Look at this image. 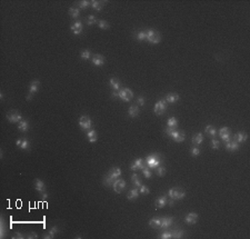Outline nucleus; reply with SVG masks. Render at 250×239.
<instances>
[{"instance_id":"1","label":"nucleus","mask_w":250,"mask_h":239,"mask_svg":"<svg viewBox=\"0 0 250 239\" xmlns=\"http://www.w3.org/2000/svg\"><path fill=\"white\" fill-rule=\"evenodd\" d=\"M121 169L119 167H114L111 168L109 171H108V174L105 176V178H103V184H105V186H108V187H112V185H114V182L117 180L120 176H121Z\"/></svg>"},{"instance_id":"2","label":"nucleus","mask_w":250,"mask_h":239,"mask_svg":"<svg viewBox=\"0 0 250 239\" xmlns=\"http://www.w3.org/2000/svg\"><path fill=\"white\" fill-rule=\"evenodd\" d=\"M144 165L150 169H156L161 165V157L159 154H150L146 157Z\"/></svg>"},{"instance_id":"3","label":"nucleus","mask_w":250,"mask_h":239,"mask_svg":"<svg viewBox=\"0 0 250 239\" xmlns=\"http://www.w3.org/2000/svg\"><path fill=\"white\" fill-rule=\"evenodd\" d=\"M168 195L174 200H181V199L186 197V191H185V189L180 188V187H174V188L169 189Z\"/></svg>"},{"instance_id":"4","label":"nucleus","mask_w":250,"mask_h":239,"mask_svg":"<svg viewBox=\"0 0 250 239\" xmlns=\"http://www.w3.org/2000/svg\"><path fill=\"white\" fill-rule=\"evenodd\" d=\"M146 36H147V41H149L152 45H158L161 41V34L155 29L146 30Z\"/></svg>"},{"instance_id":"5","label":"nucleus","mask_w":250,"mask_h":239,"mask_svg":"<svg viewBox=\"0 0 250 239\" xmlns=\"http://www.w3.org/2000/svg\"><path fill=\"white\" fill-rule=\"evenodd\" d=\"M167 107H168V103H167L165 99H161V100H158L155 105V108H153V111L157 116H161V115L165 114V111L167 110Z\"/></svg>"},{"instance_id":"6","label":"nucleus","mask_w":250,"mask_h":239,"mask_svg":"<svg viewBox=\"0 0 250 239\" xmlns=\"http://www.w3.org/2000/svg\"><path fill=\"white\" fill-rule=\"evenodd\" d=\"M118 98H120L124 101H130L133 98V92L130 88H124L118 91Z\"/></svg>"},{"instance_id":"7","label":"nucleus","mask_w":250,"mask_h":239,"mask_svg":"<svg viewBox=\"0 0 250 239\" xmlns=\"http://www.w3.org/2000/svg\"><path fill=\"white\" fill-rule=\"evenodd\" d=\"M6 117H7L8 120L10 122H12V124H15V122H20L22 120V116H21V114H20L18 110H11L10 112H8V114L6 115Z\"/></svg>"},{"instance_id":"8","label":"nucleus","mask_w":250,"mask_h":239,"mask_svg":"<svg viewBox=\"0 0 250 239\" xmlns=\"http://www.w3.org/2000/svg\"><path fill=\"white\" fill-rule=\"evenodd\" d=\"M79 126L80 128L82 130H89L91 128V126H92V121H91L90 117H88V116H81V117L79 118Z\"/></svg>"},{"instance_id":"9","label":"nucleus","mask_w":250,"mask_h":239,"mask_svg":"<svg viewBox=\"0 0 250 239\" xmlns=\"http://www.w3.org/2000/svg\"><path fill=\"white\" fill-rule=\"evenodd\" d=\"M219 136L220 138L225 141V142H229L231 140V131L228 127H222L219 130Z\"/></svg>"},{"instance_id":"10","label":"nucleus","mask_w":250,"mask_h":239,"mask_svg":"<svg viewBox=\"0 0 250 239\" xmlns=\"http://www.w3.org/2000/svg\"><path fill=\"white\" fill-rule=\"evenodd\" d=\"M112 188H114V190L117 193V194H120L122 190L126 188V181L124 180V179H119L118 178L116 181L114 182V185H112Z\"/></svg>"},{"instance_id":"11","label":"nucleus","mask_w":250,"mask_h":239,"mask_svg":"<svg viewBox=\"0 0 250 239\" xmlns=\"http://www.w3.org/2000/svg\"><path fill=\"white\" fill-rule=\"evenodd\" d=\"M198 218H199L198 214L191 211V213H189L188 215H186V217H185V223L188 225H195V224H197Z\"/></svg>"},{"instance_id":"12","label":"nucleus","mask_w":250,"mask_h":239,"mask_svg":"<svg viewBox=\"0 0 250 239\" xmlns=\"http://www.w3.org/2000/svg\"><path fill=\"white\" fill-rule=\"evenodd\" d=\"M144 166H146V165H144V159H141V158H137V159L135 160L132 163H131V166H130V169H131L132 171L142 170Z\"/></svg>"},{"instance_id":"13","label":"nucleus","mask_w":250,"mask_h":239,"mask_svg":"<svg viewBox=\"0 0 250 239\" xmlns=\"http://www.w3.org/2000/svg\"><path fill=\"white\" fill-rule=\"evenodd\" d=\"M34 189L37 190L39 194L42 195V194H45L46 193V185L41 179H34Z\"/></svg>"},{"instance_id":"14","label":"nucleus","mask_w":250,"mask_h":239,"mask_svg":"<svg viewBox=\"0 0 250 239\" xmlns=\"http://www.w3.org/2000/svg\"><path fill=\"white\" fill-rule=\"evenodd\" d=\"M70 29H71L72 34H76V36H78V34H80L81 32H82L83 30V25L81 21H79V20H77L76 22L73 23V25H71V27H70Z\"/></svg>"},{"instance_id":"15","label":"nucleus","mask_w":250,"mask_h":239,"mask_svg":"<svg viewBox=\"0 0 250 239\" xmlns=\"http://www.w3.org/2000/svg\"><path fill=\"white\" fill-rule=\"evenodd\" d=\"M231 139L234 141H236V142H238V144H243V142L247 141V139H248V135H247L246 133H243V131H240V133H236Z\"/></svg>"},{"instance_id":"16","label":"nucleus","mask_w":250,"mask_h":239,"mask_svg":"<svg viewBox=\"0 0 250 239\" xmlns=\"http://www.w3.org/2000/svg\"><path fill=\"white\" fill-rule=\"evenodd\" d=\"M91 61L97 67H101V66L105 65V57L101 56V55H94L92 58H91Z\"/></svg>"},{"instance_id":"17","label":"nucleus","mask_w":250,"mask_h":239,"mask_svg":"<svg viewBox=\"0 0 250 239\" xmlns=\"http://www.w3.org/2000/svg\"><path fill=\"white\" fill-rule=\"evenodd\" d=\"M174 223V217H161V226L160 228L167 229L169 228Z\"/></svg>"},{"instance_id":"18","label":"nucleus","mask_w":250,"mask_h":239,"mask_svg":"<svg viewBox=\"0 0 250 239\" xmlns=\"http://www.w3.org/2000/svg\"><path fill=\"white\" fill-rule=\"evenodd\" d=\"M58 232H59V229H58V227L57 226H53V227H51L48 230V232L42 238L43 239H53L55 237H56V235H57Z\"/></svg>"},{"instance_id":"19","label":"nucleus","mask_w":250,"mask_h":239,"mask_svg":"<svg viewBox=\"0 0 250 239\" xmlns=\"http://www.w3.org/2000/svg\"><path fill=\"white\" fill-rule=\"evenodd\" d=\"M167 204H168V198H167L166 196L158 197L155 200V206L157 208H163V207H166Z\"/></svg>"},{"instance_id":"20","label":"nucleus","mask_w":250,"mask_h":239,"mask_svg":"<svg viewBox=\"0 0 250 239\" xmlns=\"http://www.w3.org/2000/svg\"><path fill=\"white\" fill-rule=\"evenodd\" d=\"M239 145L240 144H238V142H236V141H234L232 139H231L229 142H226V149L230 152H235V151H237L239 148H240V147H239Z\"/></svg>"},{"instance_id":"21","label":"nucleus","mask_w":250,"mask_h":239,"mask_svg":"<svg viewBox=\"0 0 250 239\" xmlns=\"http://www.w3.org/2000/svg\"><path fill=\"white\" fill-rule=\"evenodd\" d=\"M179 99H180V97H179V95H177L176 92H169V94L166 96L165 100H166L168 103H176Z\"/></svg>"},{"instance_id":"22","label":"nucleus","mask_w":250,"mask_h":239,"mask_svg":"<svg viewBox=\"0 0 250 239\" xmlns=\"http://www.w3.org/2000/svg\"><path fill=\"white\" fill-rule=\"evenodd\" d=\"M39 87H40V81L39 80H32L30 82V86H29V94H31V95L36 94L39 90Z\"/></svg>"},{"instance_id":"23","label":"nucleus","mask_w":250,"mask_h":239,"mask_svg":"<svg viewBox=\"0 0 250 239\" xmlns=\"http://www.w3.org/2000/svg\"><path fill=\"white\" fill-rule=\"evenodd\" d=\"M149 226L155 229H158L161 226V217H153L149 220Z\"/></svg>"},{"instance_id":"24","label":"nucleus","mask_w":250,"mask_h":239,"mask_svg":"<svg viewBox=\"0 0 250 239\" xmlns=\"http://www.w3.org/2000/svg\"><path fill=\"white\" fill-rule=\"evenodd\" d=\"M191 141H192L193 146H199V145H201L202 144V141H204V135L201 133H196V135H193Z\"/></svg>"},{"instance_id":"25","label":"nucleus","mask_w":250,"mask_h":239,"mask_svg":"<svg viewBox=\"0 0 250 239\" xmlns=\"http://www.w3.org/2000/svg\"><path fill=\"white\" fill-rule=\"evenodd\" d=\"M139 112H140V110H139V107L137 106V105H132V106L129 107V109H128V115H129V117L136 118L137 116L139 115Z\"/></svg>"},{"instance_id":"26","label":"nucleus","mask_w":250,"mask_h":239,"mask_svg":"<svg viewBox=\"0 0 250 239\" xmlns=\"http://www.w3.org/2000/svg\"><path fill=\"white\" fill-rule=\"evenodd\" d=\"M87 136H88V141L90 142V144H94V142H96V141L98 140V135H97V131L96 130H89L87 133Z\"/></svg>"},{"instance_id":"27","label":"nucleus","mask_w":250,"mask_h":239,"mask_svg":"<svg viewBox=\"0 0 250 239\" xmlns=\"http://www.w3.org/2000/svg\"><path fill=\"white\" fill-rule=\"evenodd\" d=\"M167 127H169L171 129H177L178 128V120L176 117H170L168 119V122H167Z\"/></svg>"},{"instance_id":"28","label":"nucleus","mask_w":250,"mask_h":239,"mask_svg":"<svg viewBox=\"0 0 250 239\" xmlns=\"http://www.w3.org/2000/svg\"><path fill=\"white\" fill-rule=\"evenodd\" d=\"M138 197H139V189H137V188L131 189L128 193V195H127L128 200H133V199H137Z\"/></svg>"},{"instance_id":"29","label":"nucleus","mask_w":250,"mask_h":239,"mask_svg":"<svg viewBox=\"0 0 250 239\" xmlns=\"http://www.w3.org/2000/svg\"><path fill=\"white\" fill-rule=\"evenodd\" d=\"M18 130L21 131V133H26L29 130V122L26 121V120H21V121L18 124Z\"/></svg>"},{"instance_id":"30","label":"nucleus","mask_w":250,"mask_h":239,"mask_svg":"<svg viewBox=\"0 0 250 239\" xmlns=\"http://www.w3.org/2000/svg\"><path fill=\"white\" fill-rule=\"evenodd\" d=\"M205 131H206V133H207L208 136H210V137H216V135H217L216 128H215V126H212V125L206 126Z\"/></svg>"},{"instance_id":"31","label":"nucleus","mask_w":250,"mask_h":239,"mask_svg":"<svg viewBox=\"0 0 250 239\" xmlns=\"http://www.w3.org/2000/svg\"><path fill=\"white\" fill-rule=\"evenodd\" d=\"M69 16L71 18H78L80 16V9L77 7H70L69 8Z\"/></svg>"},{"instance_id":"32","label":"nucleus","mask_w":250,"mask_h":239,"mask_svg":"<svg viewBox=\"0 0 250 239\" xmlns=\"http://www.w3.org/2000/svg\"><path fill=\"white\" fill-rule=\"evenodd\" d=\"M90 7L92 8V9H95L96 11H101V10H103V2H100V1L94 0V1H91Z\"/></svg>"},{"instance_id":"33","label":"nucleus","mask_w":250,"mask_h":239,"mask_svg":"<svg viewBox=\"0 0 250 239\" xmlns=\"http://www.w3.org/2000/svg\"><path fill=\"white\" fill-rule=\"evenodd\" d=\"M171 234H172V238L174 239H180L185 236V232L182 229H174L171 232Z\"/></svg>"},{"instance_id":"34","label":"nucleus","mask_w":250,"mask_h":239,"mask_svg":"<svg viewBox=\"0 0 250 239\" xmlns=\"http://www.w3.org/2000/svg\"><path fill=\"white\" fill-rule=\"evenodd\" d=\"M109 85L111 86L112 89H115V90H118V89L120 88V81H119L117 78H111V79L109 80Z\"/></svg>"},{"instance_id":"35","label":"nucleus","mask_w":250,"mask_h":239,"mask_svg":"<svg viewBox=\"0 0 250 239\" xmlns=\"http://www.w3.org/2000/svg\"><path fill=\"white\" fill-rule=\"evenodd\" d=\"M131 181H132V184L136 187H140L142 185L141 184V179L139 178V176L137 174H132V176H131Z\"/></svg>"},{"instance_id":"36","label":"nucleus","mask_w":250,"mask_h":239,"mask_svg":"<svg viewBox=\"0 0 250 239\" xmlns=\"http://www.w3.org/2000/svg\"><path fill=\"white\" fill-rule=\"evenodd\" d=\"M141 172H142V175H144V178H147V179H150V178H151V176H152L151 169H150V168H148L147 166H144V169L141 170Z\"/></svg>"},{"instance_id":"37","label":"nucleus","mask_w":250,"mask_h":239,"mask_svg":"<svg viewBox=\"0 0 250 239\" xmlns=\"http://www.w3.org/2000/svg\"><path fill=\"white\" fill-rule=\"evenodd\" d=\"M98 26L100 29H103V30H106V29H109L110 28V25L108 23V21H106V20H98Z\"/></svg>"},{"instance_id":"38","label":"nucleus","mask_w":250,"mask_h":239,"mask_svg":"<svg viewBox=\"0 0 250 239\" xmlns=\"http://www.w3.org/2000/svg\"><path fill=\"white\" fill-rule=\"evenodd\" d=\"M156 174H157V176H159V177H163L166 175V168L160 165L159 167L156 168Z\"/></svg>"},{"instance_id":"39","label":"nucleus","mask_w":250,"mask_h":239,"mask_svg":"<svg viewBox=\"0 0 250 239\" xmlns=\"http://www.w3.org/2000/svg\"><path fill=\"white\" fill-rule=\"evenodd\" d=\"M90 56H91V53L88 49L82 50L81 53H80V57H81V59H83V60H88V59H90Z\"/></svg>"},{"instance_id":"40","label":"nucleus","mask_w":250,"mask_h":239,"mask_svg":"<svg viewBox=\"0 0 250 239\" xmlns=\"http://www.w3.org/2000/svg\"><path fill=\"white\" fill-rule=\"evenodd\" d=\"M87 23L89 25V26H92V25H95V23H98V19H97V17L94 16V15H90L87 18Z\"/></svg>"},{"instance_id":"41","label":"nucleus","mask_w":250,"mask_h":239,"mask_svg":"<svg viewBox=\"0 0 250 239\" xmlns=\"http://www.w3.org/2000/svg\"><path fill=\"white\" fill-rule=\"evenodd\" d=\"M136 38L139 40V41H144V40H147V36H146V31H139L137 32Z\"/></svg>"},{"instance_id":"42","label":"nucleus","mask_w":250,"mask_h":239,"mask_svg":"<svg viewBox=\"0 0 250 239\" xmlns=\"http://www.w3.org/2000/svg\"><path fill=\"white\" fill-rule=\"evenodd\" d=\"M29 147H30V142H29V140H28V139H22V142H21L19 148L22 149V150H27V149H29Z\"/></svg>"},{"instance_id":"43","label":"nucleus","mask_w":250,"mask_h":239,"mask_svg":"<svg viewBox=\"0 0 250 239\" xmlns=\"http://www.w3.org/2000/svg\"><path fill=\"white\" fill-rule=\"evenodd\" d=\"M158 238L170 239V238H172V234H171V232H161L159 236H158Z\"/></svg>"},{"instance_id":"44","label":"nucleus","mask_w":250,"mask_h":239,"mask_svg":"<svg viewBox=\"0 0 250 239\" xmlns=\"http://www.w3.org/2000/svg\"><path fill=\"white\" fill-rule=\"evenodd\" d=\"M139 188H140V189H139V194H142V195H149L150 194V189H149L146 185H141Z\"/></svg>"},{"instance_id":"45","label":"nucleus","mask_w":250,"mask_h":239,"mask_svg":"<svg viewBox=\"0 0 250 239\" xmlns=\"http://www.w3.org/2000/svg\"><path fill=\"white\" fill-rule=\"evenodd\" d=\"M210 145H211V148H212V149H219V147H220V141L218 140V139H216V138H212V139H211V142H210Z\"/></svg>"},{"instance_id":"46","label":"nucleus","mask_w":250,"mask_h":239,"mask_svg":"<svg viewBox=\"0 0 250 239\" xmlns=\"http://www.w3.org/2000/svg\"><path fill=\"white\" fill-rule=\"evenodd\" d=\"M91 1H88V0H82L79 2V9H87L89 6H90Z\"/></svg>"},{"instance_id":"47","label":"nucleus","mask_w":250,"mask_h":239,"mask_svg":"<svg viewBox=\"0 0 250 239\" xmlns=\"http://www.w3.org/2000/svg\"><path fill=\"white\" fill-rule=\"evenodd\" d=\"M185 139H186V135H185V133H183L182 130H179V135H178V138H177L176 142H182V141H185Z\"/></svg>"},{"instance_id":"48","label":"nucleus","mask_w":250,"mask_h":239,"mask_svg":"<svg viewBox=\"0 0 250 239\" xmlns=\"http://www.w3.org/2000/svg\"><path fill=\"white\" fill-rule=\"evenodd\" d=\"M4 234H6V224H4V220L1 218V229H0V237L4 238Z\"/></svg>"},{"instance_id":"49","label":"nucleus","mask_w":250,"mask_h":239,"mask_svg":"<svg viewBox=\"0 0 250 239\" xmlns=\"http://www.w3.org/2000/svg\"><path fill=\"white\" fill-rule=\"evenodd\" d=\"M199 155H200V149L198 148L197 146L192 147V148H191V156H192V157H198Z\"/></svg>"},{"instance_id":"50","label":"nucleus","mask_w":250,"mask_h":239,"mask_svg":"<svg viewBox=\"0 0 250 239\" xmlns=\"http://www.w3.org/2000/svg\"><path fill=\"white\" fill-rule=\"evenodd\" d=\"M137 103H138L139 106H144V103H146V99H144V97H138V98H137Z\"/></svg>"},{"instance_id":"51","label":"nucleus","mask_w":250,"mask_h":239,"mask_svg":"<svg viewBox=\"0 0 250 239\" xmlns=\"http://www.w3.org/2000/svg\"><path fill=\"white\" fill-rule=\"evenodd\" d=\"M12 239H18V238H20V239H23L25 238V236L22 235V234H20V232H17L15 236H12L11 237Z\"/></svg>"},{"instance_id":"52","label":"nucleus","mask_w":250,"mask_h":239,"mask_svg":"<svg viewBox=\"0 0 250 239\" xmlns=\"http://www.w3.org/2000/svg\"><path fill=\"white\" fill-rule=\"evenodd\" d=\"M28 238H29V239H36V238H38V234H37V232H31L30 235H28Z\"/></svg>"},{"instance_id":"53","label":"nucleus","mask_w":250,"mask_h":239,"mask_svg":"<svg viewBox=\"0 0 250 239\" xmlns=\"http://www.w3.org/2000/svg\"><path fill=\"white\" fill-rule=\"evenodd\" d=\"M47 198H48V194H47V193H45V194H42V195H41V200H42V201H45L46 199H47Z\"/></svg>"},{"instance_id":"54","label":"nucleus","mask_w":250,"mask_h":239,"mask_svg":"<svg viewBox=\"0 0 250 239\" xmlns=\"http://www.w3.org/2000/svg\"><path fill=\"white\" fill-rule=\"evenodd\" d=\"M26 99L28 100V101H30L31 99H32V95H31V94H28V95H27V97H26Z\"/></svg>"},{"instance_id":"55","label":"nucleus","mask_w":250,"mask_h":239,"mask_svg":"<svg viewBox=\"0 0 250 239\" xmlns=\"http://www.w3.org/2000/svg\"><path fill=\"white\" fill-rule=\"evenodd\" d=\"M174 200L170 198V200H168V205H169V206H174Z\"/></svg>"},{"instance_id":"56","label":"nucleus","mask_w":250,"mask_h":239,"mask_svg":"<svg viewBox=\"0 0 250 239\" xmlns=\"http://www.w3.org/2000/svg\"><path fill=\"white\" fill-rule=\"evenodd\" d=\"M21 142H22V140H21V139H18V140L16 141V145H17L18 147H20V145H21Z\"/></svg>"},{"instance_id":"57","label":"nucleus","mask_w":250,"mask_h":239,"mask_svg":"<svg viewBox=\"0 0 250 239\" xmlns=\"http://www.w3.org/2000/svg\"><path fill=\"white\" fill-rule=\"evenodd\" d=\"M112 98H117L118 97V92H116V91H114V92H112Z\"/></svg>"},{"instance_id":"58","label":"nucleus","mask_w":250,"mask_h":239,"mask_svg":"<svg viewBox=\"0 0 250 239\" xmlns=\"http://www.w3.org/2000/svg\"><path fill=\"white\" fill-rule=\"evenodd\" d=\"M0 99H1V100H2V99H4V94H2V92H1V94H0Z\"/></svg>"}]
</instances>
